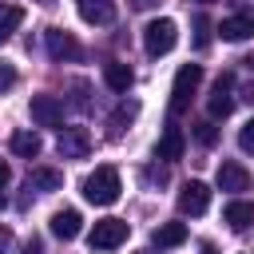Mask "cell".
<instances>
[{
  "label": "cell",
  "instance_id": "cell-1",
  "mask_svg": "<svg viewBox=\"0 0 254 254\" xmlns=\"http://www.w3.org/2000/svg\"><path fill=\"white\" fill-rule=\"evenodd\" d=\"M119 190H123V183H119V171L115 167H95L83 179V198L91 206H111L119 198Z\"/></svg>",
  "mask_w": 254,
  "mask_h": 254
},
{
  "label": "cell",
  "instance_id": "cell-2",
  "mask_svg": "<svg viewBox=\"0 0 254 254\" xmlns=\"http://www.w3.org/2000/svg\"><path fill=\"white\" fill-rule=\"evenodd\" d=\"M175 40H179V28H175V20H167V16H159V20H151V24L143 28V48H147V56H167V52L175 48Z\"/></svg>",
  "mask_w": 254,
  "mask_h": 254
},
{
  "label": "cell",
  "instance_id": "cell-3",
  "mask_svg": "<svg viewBox=\"0 0 254 254\" xmlns=\"http://www.w3.org/2000/svg\"><path fill=\"white\" fill-rule=\"evenodd\" d=\"M198 83H202V67H198V64H183V67L175 71V87H171V111H175V115L187 111V103H190V95L198 91Z\"/></svg>",
  "mask_w": 254,
  "mask_h": 254
},
{
  "label": "cell",
  "instance_id": "cell-4",
  "mask_svg": "<svg viewBox=\"0 0 254 254\" xmlns=\"http://www.w3.org/2000/svg\"><path fill=\"white\" fill-rule=\"evenodd\" d=\"M127 234H131V226H127L123 218H99V222L91 226L87 242H91V250H115V246L127 242Z\"/></svg>",
  "mask_w": 254,
  "mask_h": 254
},
{
  "label": "cell",
  "instance_id": "cell-5",
  "mask_svg": "<svg viewBox=\"0 0 254 254\" xmlns=\"http://www.w3.org/2000/svg\"><path fill=\"white\" fill-rule=\"evenodd\" d=\"M44 44H48V56H52L56 64H64V60H79V56H83L79 40H75L71 32H64V28H48Z\"/></svg>",
  "mask_w": 254,
  "mask_h": 254
},
{
  "label": "cell",
  "instance_id": "cell-6",
  "mask_svg": "<svg viewBox=\"0 0 254 254\" xmlns=\"http://www.w3.org/2000/svg\"><path fill=\"white\" fill-rule=\"evenodd\" d=\"M206 107H210V119H226L234 111V75H218L214 79V91H210Z\"/></svg>",
  "mask_w": 254,
  "mask_h": 254
},
{
  "label": "cell",
  "instance_id": "cell-7",
  "mask_svg": "<svg viewBox=\"0 0 254 254\" xmlns=\"http://www.w3.org/2000/svg\"><path fill=\"white\" fill-rule=\"evenodd\" d=\"M206 206H210V187L198 183V179L183 183V190H179V210H183V214H206Z\"/></svg>",
  "mask_w": 254,
  "mask_h": 254
},
{
  "label": "cell",
  "instance_id": "cell-8",
  "mask_svg": "<svg viewBox=\"0 0 254 254\" xmlns=\"http://www.w3.org/2000/svg\"><path fill=\"white\" fill-rule=\"evenodd\" d=\"M32 123L36 127H60L64 123V103L56 95H32Z\"/></svg>",
  "mask_w": 254,
  "mask_h": 254
},
{
  "label": "cell",
  "instance_id": "cell-9",
  "mask_svg": "<svg viewBox=\"0 0 254 254\" xmlns=\"http://www.w3.org/2000/svg\"><path fill=\"white\" fill-rule=\"evenodd\" d=\"M87 151H91L87 127H64L60 131V155L64 159H87Z\"/></svg>",
  "mask_w": 254,
  "mask_h": 254
},
{
  "label": "cell",
  "instance_id": "cell-10",
  "mask_svg": "<svg viewBox=\"0 0 254 254\" xmlns=\"http://www.w3.org/2000/svg\"><path fill=\"white\" fill-rule=\"evenodd\" d=\"M48 230H52L60 242H71V238L83 230V218H79V210H56L52 222H48Z\"/></svg>",
  "mask_w": 254,
  "mask_h": 254
},
{
  "label": "cell",
  "instance_id": "cell-11",
  "mask_svg": "<svg viewBox=\"0 0 254 254\" xmlns=\"http://www.w3.org/2000/svg\"><path fill=\"white\" fill-rule=\"evenodd\" d=\"M218 187L230 190V194L250 190V175H246V167H242V163H222V167H218Z\"/></svg>",
  "mask_w": 254,
  "mask_h": 254
},
{
  "label": "cell",
  "instance_id": "cell-12",
  "mask_svg": "<svg viewBox=\"0 0 254 254\" xmlns=\"http://www.w3.org/2000/svg\"><path fill=\"white\" fill-rule=\"evenodd\" d=\"M218 36H222V40H250V36H254V16H246V12L226 16V20L218 24Z\"/></svg>",
  "mask_w": 254,
  "mask_h": 254
},
{
  "label": "cell",
  "instance_id": "cell-13",
  "mask_svg": "<svg viewBox=\"0 0 254 254\" xmlns=\"http://www.w3.org/2000/svg\"><path fill=\"white\" fill-rule=\"evenodd\" d=\"M222 218L230 222V230H246V226H254V202H246V198H230L226 210H222Z\"/></svg>",
  "mask_w": 254,
  "mask_h": 254
},
{
  "label": "cell",
  "instance_id": "cell-14",
  "mask_svg": "<svg viewBox=\"0 0 254 254\" xmlns=\"http://www.w3.org/2000/svg\"><path fill=\"white\" fill-rule=\"evenodd\" d=\"M103 83L111 87V91H127L131 83H135V71L127 67V64H119V60H111V64H103Z\"/></svg>",
  "mask_w": 254,
  "mask_h": 254
},
{
  "label": "cell",
  "instance_id": "cell-15",
  "mask_svg": "<svg viewBox=\"0 0 254 254\" xmlns=\"http://www.w3.org/2000/svg\"><path fill=\"white\" fill-rule=\"evenodd\" d=\"M79 4V16L87 24H111L115 20V4L111 0H75Z\"/></svg>",
  "mask_w": 254,
  "mask_h": 254
},
{
  "label": "cell",
  "instance_id": "cell-16",
  "mask_svg": "<svg viewBox=\"0 0 254 254\" xmlns=\"http://www.w3.org/2000/svg\"><path fill=\"white\" fill-rule=\"evenodd\" d=\"M28 187H32V190H44V194H52V190H60V187H64V175H60L56 167H32V175H28Z\"/></svg>",
  "mask_w": 254,
  "mask_h": 254
},
{
  "label": "cell",
  "instance_id": "cell-17",
  "mask_svg": "<svg viewBox=\"0 0 254 254\" xmlns=\"http://www.w3.org/2000/svg\"><path fill=\"white\" fill-rule=\"evenodd\" d=\"M151 242L159 246V250H171V246H183L187 242V222H163L155 234H151Z\"/></svg>",
  "mask_w": 254,
  "mask_h": 254
},
{
  "label": "cell",
  "instance_id": "cell-18",
  "mask_svg": "<svg viewBox=\"0 0 254 254\" xmlns=\"http://www.w3.org/2000/svg\"><path fill=\"white\" fill-rule=\"evenodd\" d=\"M159 159H167V163L183 159V131H179L175 123H167V131H163V139H159Z\"/></svg>",
  "mask_w": 254,
  "mask_h": 254
},
{
  "label": "cell",
  "instance_id": "cell-19",
  "mask_svg": "<svg viewBox=\"0 0 254 254\" xmlns=\"http://www.w3.org/2000/svg\"><path fill=\"white\" fill-rule=\"evenodd\" d=\"M12 151H16L20 159H36V155L44 151V139H40L36 131H16V135H12Z\"/></svg>",
  "mask_w": 254,
  "mask_h": 254
},
{
  "label": "cell",
  "instance_id": "cell-20",
  "mask_svg": "<svg viewBox=\"0 0 254 254\" xmlns=\"http://www.w3.org/2000/svg\"><path fill=\"white\" fill-rule=\"evenodd\" d=\"M24 24V8L20 4H0V44Z\"/></svg>",
  "mask_w": 254,
  "mask_h": 254
},
{
  "label": "cell",
  "instance_id": "cell-21",
  "mask_svg": "<svg viewBox=\"0 0 254 254\" xmlns=\"http://www.w3.org/2000/svg\"><path fill=\"white\" fill-rule=\"evenodd\" d=\"M194 139H198L202 147H214V139H218V127H214V119H202V123H194Z\"/></svg>",
  "mask_w": 254,
  "mask_h": 254
},
{
  "label": "cell",
  "instance_id": "cell-22",
  "mask_svg": "<svg viewBox=\"0 0 254 254\" xmlns=\"http://www.w3.org/2000/svg\"><path fill=\"white\" fill-rule=\"evenodd\" d=\"M238 147H242L246 155H254V119H246V123L238 127Z\"/></svg>",
  "mask_w": 254,
  "mask_h": 254
},
{
  "label": "cell",
  "instance_id": "cell-23",
  "mask_svg": "<svg viewBox=\"0 0 254 254\" xmlns=\"http://www.w3.org/2000/svg\"><path fill=\"white\" fill-rule=\"evenodd\" d=\"M194 28H198V36H194V44H198V48H206V44H210V28H214V24H210L206 16H198V20H194Z\"/></svg>",
  "mask_w": 254,
  "mask_h": 254
},
{
  "label": "cell",
  "instance_id": "cell-24",
  "mask_svg": "<svg viewBox=\"0 0 254 254\" xmlns=\"http://www.w3.org/2000/svg\"><path fill=\"white\" fill-rule=\"evenodd\" d=\"M131 115H135V107H119V111H115V119H111V131L119 135V131H123V123H127Z\"/></svg>",
  "mask_w": 254,
  "mask_h": 254
},
{
  "label": "cell",
  "instance_id": "cell-25",
  "mask_svg": "<svg viewBox=\"0 0 254 254\" xmlns=\"http://www.w3.org/2000/svg\"><path fill=\"white\" fill-rule=\"evenodd\" d=\"M12 83H16V67L12 64H0V91H8Z\"/></svg>",
  "mask_w": 254,
  "mask_h": 254
},
{
  "label": "cell",
  "instance_id": "cell-26",
  "mask_svg": "<svg viewBox=\"0 0 254 254\" xmlns=\"http://www.w3.org/2000/svg\"><path fill=\"white\" fill-rule=\"evenodd\" d=\"M8 246H12V230H4V226H0V254H4Z\"/></svg>",
  "mask_w": 254,
  "mask_h": 254
},
{
  "label": "cell",
  "instance_id": "cell-27",
  "mask_svg": "<svg viewBox=\"0 0 254 254\" xmlns=\"http://www.w3.org/2000/svg\"><path fill=\"white\" fill-rule=\"evenodd\" d=\"M8 179H12V167L0 159V187H8Z\"/></svg>",
  "mask_w": 254,
  "mask_h": 254
},
{
  "label": "cell",
  "instance_id": "cell-28",
  "mask_svg": "<svg viewBox=\"0 0 254 254\" xmlns=\"http://www.w3.org/2000/svg\"><path fill=\"white\" fill-rule=\"evenodd\" d=\"M4 202H8V198H4V187H0V210H4Z\"/></svg>",
  "mask_w": 254,
  "mask_h": 254
},
{
  "label": "cell",
  "instance_id": "cell-29",
  "mask_svg": "<svg viewBox=\"0 0 254 254\" xmlns=\"http://www.w3.org/2000/svg\"><path fill=\"white\" fill-rule=\"evenodd\" d=\"M202 254H218V250H214V246H202Z\"/></svg>",
  "mask_w": 254,
  "mask_h": 254
},
{
  "label": "cell",
  "instance_id": "cell-30",
  "mask_svg": "<svg viewBox=\"0 0 254 254\" xmlns=\"http://www.w3.org/2000/svg\"><path fill=\"white\" fill-rule=\"evenodd\" d=\"M194 4H214V0H194Z\"/></svg>",
  "mask_w": 254,
  "mask_h": 254
},
{
  "label": "cell",
  "instance_id": "cell-31",
  "mask_svg": "<svg viewBox=\"0 0 254 254\" xmlns=\"http://www.w3.org/2000/svg\"><path fill=\"white\" fill-rule=\"evenodd\" d=\"M242 254H254V250H242Z\"/></svg>",
  "mask_w": 254,
  "mask_h": 254
},
{
  "label": "cell",
  "instance_id": "cell-32",
  "mask_svg": "<svg viewBox=\"0 0 254 254\" xmlns=\"http://www.w3.org/2000/svg\"><path fill=\"white\" fill-rule=\"evenodd\" d=\"M143 4H147V0H143Z\"/></svg>",
  "mask_w": 254,
  "mask_h": 254
}]
</instances>
